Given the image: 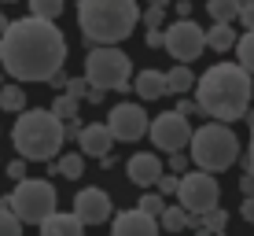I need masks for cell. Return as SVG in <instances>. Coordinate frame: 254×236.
<instances>
[{"label": "cell", "instance_id": "37", "mask_svg": "<svg viewBox=\"0 0 254 236\" xmlns=\"http://www.w3.org/2000/svg\"><path fill=\"white\" fill-rule=\"evenodd\" d=\"M243 192H247V196L254 192V170H247V173H243Z\"/></svg>", "mask_w": 254, "mask_h": 236}, {"label": "cell", "instance_id": "25", "mask_svg": "<svg viewBox=\"0 0 254 236\" xmlns=\"http://www.w3.org/2000/svg\"><path fill=\"white\" fill-rule=\"evenodd\" d=\"M0 107L4 111H22L26 107V89L22 85H4V89H0Z\"/></svg>", "mask_w": 254, "mask_h": 236}, {"label": "cell", "instance_id": "23", "mask_svg": "<svg viewBox=\"0 0 254 236\" xmlns=\"http://www.w3.org/2000/svg\"><path fill=\"white\" fill-rule=\"evenodd\" d=\"M206 11L214 22H232L240 11V0H206Z\"/></svg>", "mask_w": 254, "mask_h": 236}, {"label": "cell", "instance_id": "12", "mask_svg": "<svg viewBox=\"0 0 254 236\" xmlns=\"http://www.w3.org/2000/svg\"><path fill=\"white\" fill-rule=\"evenodd\" d=\"M74 214L81 225H103L111 222V196L103 188H81L74 196Z\"/></svg>", "mask_w": 254, "mask_h": 236}, {"label": "cell", "instance_id": "14", "mask_svg": "<svg viewBox=\"0 0 254 236\" xmlns=\"http://www.w3.org/2000/svg\"><path fill=\"white\" fill-rule=\"evenodd\" d=\"M111 229H115V236H155L159 233V218H151V214L140 211V207H133V211H122L111 222Z\"/></svg>", "mask_w": 254, "mask_h": 236}, {"label": "cell", "instance_id": "34", "mask_svg": "<svg viewBox=\"0 0 254 236\" xmlns=\"http://www.w3.org/2000/svg\"><path fill=\"white\" fill-rule=\"evenodd\" d=\"M147 48H162V30L159 26H147Z\"/></svg>", "mask_w": 254, "mask_h": 236}, {"label": "cell", "instance_id": "16", "mask_svg": "<svg viewBox=\"0 0 254 236\" xmlns=\"http://www.w3.org/2000/svg\"><path fill=\"white\" fill-rule=\"evenodd\" d=\"M81 229H85V225L77 222V214H74V211H70V214L52 211L45 222H41V233H45V236H81Z\"/></svg>", "mask_w": 254, "mask_h": 236}, {"label": "cell", "instance_id": "31", "mask_svg": "<svg viewBox=\"0 0 254 236\" xmlns=\"http://www.w3.org/2000/svg\"><path fill=\"white\" fill-rule=\"evenodd\" d=\"M236 19L243 22V30H254V0H240V11Z\"/></svg>", "mask_w": 254, "mask_h": 236}, {"label": "cell", "instance_id": "35", "mask_svg": "<svg viewBox=\"0 0 254 236\" xmlns=\"http://www.w3.org/2000/svg\"><path fill=\"white\" fill-rule=\"evenodd\" d=\"M240 214H243V218H247V222L254 225V192H251V196H247V199L240 203Z\"/></svg>", "mask_w": 254, "mask_h": 236}, {"label": "cell", "instance_id": "27", "mask_svg": "<svg viewBox=\"0 0 254 236\" xmlns=\"http://www.w3.org/2000/svg\"><path fill=\"white\" fill-rule=\"evenodd\" d=\"M66 7V0H30V15L37 19H59Z\"/></svg>", "mask_w": 254, "mask_h": 236}, {"label": "cell", "instance_id": "15", "mask_svg": "<svg viewBox=\"0 0 254 236\" xmlns=\"http://www.w3.org/2000/svg\"><path fill=\"white\" fill-rule=\"evenodd\" d=\"M159 173H162V162H159V155H151V152H136L133 159L126 162V177L133 181L136 188H155Z\"/></svg>", "mask_w": 254, "mask_h": 236}, {"label": "cell", "instance_id": "30", "mask_svg": "<svg viewBox=\"0 0 254 236\" xmlns=\"http://www.w3.org/2000/svg\"><path fill=\"white\" fill-rule=\"evenodd\" d=\"M155 192H159V196H173V192H177V173H159V181H155Z\"/></svg>", "mask_w": 254, "mask_h": 236}, {"label": "cell", "instance_id": "20", "mask_svg": "<svg viewBox=\"0 0 254 236\" xmlns=\"http://www.w3.org/2000/svg\"><path fill=\"white\" fill-rule=\"evenodd\" d=\"M85 173V155L81 152H70L59 162H52V177H63V181H77Z\"/></svg>", "mask_w": 254, "mask_h": 236}, {"label": "cell", "instance_id": "36", "mask_svg": "<svg viewBox=\"0 0 254 236\" xmlns=\"http://www.w3.org/2000/svg\"><path fill=\"white\" fill-rule=\"evenodd\" d=\"M177 111H181L185 118H191V115H199V103H191V100H181V103H177Z\"/></svg>", "mask_w": 254, "mask_h": 236}, {"label": "cell", "instance_id": "24", "mask_svg": "<svg viewBox=\"0 0 254 236\" xmlns=\"http://www.w3.org/2000/svg\"><path fill=\"white\" fill-rule=\"evenodd\" d=\"M195 225H199L203 233H225V225H229V214H225L221 207H210L206 214H199Z\"/></svg>", "mask_w": 254, "mask_h": 236}, {"label": "cell", "instance_id": "39", "mask_svg": "<svg viewBox=\"0 0 254 236\" xmlns=\"http://www.w3.org/2000/svg\"><path fill=\"white\" fill-rule=\"evenodd\" d=\"M251 170H254V126H251Z\"/></svg>", "mask_w": 254, "mask_h": 236}, {"label": "cell", "instance_id": "21", "mask_svg": "<svg viewBox=\"0 0 254 236\" xmlns=\"http://www.w3.org/2000/svg\"><path fill=\"white\" fill-rule=\"evenodd\" d=\"M206 45L214 48V52H232V45H236L232 22H214V26L206 30Z\"/></svg>", "mask_w": 254, "mask_h": 236}, {"label": "cell", "instance_id": "5", "mask_svg": "<svg viewBox=\"0 0 254 236\" xmlns=\"http://www.w3.org/2000/svg\"><path fill=\"white\" fill-rule=\"evenodd\" d=\"M188 148H191V162L199 170H210V173H221L240 159V141L225 122H206V126L191 129L188 137Z\"/></svg>", "mask_w": 254, "mask_h": 236}, {"label": "cell", "instance_id": "40", "mask_svg": "<svg viewBox=\"0 0 254 236\" xmlns=\"http://www.w3.org/2000/svg\"><path fill=\"white\" fill-rule=\"evenodd\" d=\"M151 4H155V7H170L173 0H151Z\"/></svg>", "mask_w": 254, "mask_h": 236}, {"label": "cell", "instance_id": "22", "mask_svg": "<svg viewBox=\"0 0 254 236\" xmlns=\"http://www.w3.org/2000/svg\"><path fill=\"white\" fill-rule=\"evenodd\" d=\"M188 225H191V214L185 207H162L159 211V229H166V233H185Z\"/></svg>", "mask_w": 254, "mask_h": 236}, {"label": "cell", "instance_id": "6", "mask_svg": "<svg viewBox=\"0 0 254 236\" xmlns=\"http://www.w3.org/2000/svg\"><path fill=\"white\" fill-rule=\"evenodd\" d=\"M129 78H133V59L126 52L111 48V45H100L85 56V81L96 85V89L111 92V89H126Z\"/></svg>", "mask_w": 254, "mask_h": 236}, {"label": "cell", "instance_id": "26", "mask_svg": "<svg viewBox=\"0 0 254 236\" xmlns=\"http://www.w3.org/2000/svg\"><path fill=\"white\" fill-rule=\"evenodd\" d=\"M232 48L240 52V67L254 74V30H247L243 37H236V45H232Z\"/></svg>", "mask_w": 254, "mask_h": 236}, {"label": "cell", "instance_id": "7", "mask_svg": "<svg viewBox=\"0 0 254 236\" xmlns=\"http://www.w3.org/2000/svg\"><path fill=\"white\" fill-rule=\"evenodd\" d=\"M7 207L15 211L19 222H30V225H41L45 218L56 211V185L52 181H15V192L7 199Z\"/></svg>", "mask_w": 254, "mask_h": 236}, {"label": "cell", "instance_id": "18", "mask_svg": "<svg viewBox=\"0 0 254 236\" xmlns=\"http://www.w3.org/2000/svg\"><path fill=\"white\" fill-rule=\"evenodd\" d=\"M133 85H136L140 100H162V96H166V78H162V71H140V74H133Z\"/></svg>", "mask_w": 254, "mask_h": 236}, {"label": "cell", "instance_id": "11", "mask_svg": "<svg viewBox=\"0 0 254 236\" xmlns=\"http://www.w3.org/2000/svg\"><path fill=\"white\" fill-rule=\"evenodd\" d=\"M107 129L115 141H126L133 144L140 137L147 133V111L140 107V103H118V107H111L107 115Z\"/></svg>", "mask_w": 254, "mask_h": 236}, {"label": "cell", "instance_id": "42", "mask_svg": "<svg viewBox=\"0 0 254 236\" xmlns=\"http://www.w3.org/2000/svg\"><path fill=\"white\" fill-rule=\"evenodd\" d=\"M0 4H19V0H0Z\"/></svg>", "mask_w": 254, "mask_h": 236}, {"label": "cell", "instance_id": "13", "mask_svg": "<svg viewBox=\"0 0 254 236\" xmlns=\"http://www.w3.org/2000/svg\"><path fill=\"white\" fill-rule=\"evenodd\" d=\"M74 141H77V148H81V155H92V159H100V155L111 152L115 137H111L107 122H92V126H77Z\"/></svg>", "mask_w": 254, "mask_h": 236}, {"label": "cell", "instance_id": "9", "mask_svg": "<svg viewBox=\"0 0 254 236\" xmlns=\"http://www.w3.org/2000/svg\"><path fill=\"white\" fill-rule=\"evenodd\" d=\"M162 48L170 52L177 63H191V59L206 48V30L185 15V19H177L170 30H162Z\"/></svg>", "mask_w": 254, "mask_h": 236}, {"label": "cell", "instance_id": "41", "mask_svg": "<svg viewBox=\"0 0 254 236\" xmlns=\"http://www.w3.org/2000/svg\"><path fill=\"white\" fill-rule=\"evenodd\" d=\"M4 26H7V19H4V7H0V33H4Z\"/></svg>", "mask_w": 254, "mask_h": 236}, {"label": "cell", "instance_id": "1", "mask_svg": "<svg viewBox=\"0 0 254 236\" xmlns=\"http://www.w3.org/2000/svg\"><path fill=\"white\" fill-rule=\"evenodd\" d=\"M66 63V41L56 19L26 15L4 26L0 33V67L15 81H48Z\"/></svg>", "mask_w": 254, "mask_h": 236}, {"label": "cell", "instance_id": "38", "mask_svg": "<svg viewBox=\"0 0 254 236\" xmlns=\"http://www.w3.org/2000/svg\"><path fill=\"white\" fill-rule=\"evenodd\" d=\"M185 15H191V4L188 0H177V19H185Z\"/></svg>", "mask_w": 254, "mask_h": 236}, {"label": "cell", "instance_id": "17", "mask_svg": "<svg viewBox=\"0 0 254 236\" xmlns=\"http://www.w3.org/2000/svg\"><path fill=\"white\" fill-rule=\"evenodd\" d=\"M48 111L63 122V137H74V133H77V100H74L70 92H59L56 103H52Z\"/></svg>", "mask_w": 254, "mask_h": 236}, {"label": "cell", "instance_id": "2", "mask_svg": "<svg viewBox=\"0 0 254 236\" xmlns=\"http://www.w3.org/2000/svg\"><path fill=\"white\" fill-rule=\"evenodd\" d=\"M199 111L217 122H236L251 111L254 100V74L243 71L240 63H214L203 78L191 85Z\"/></svg>", "mask_w": 254, "mask_h": 236}, {"label": "cell", "instance_id": "32", "mask_svg": "<svg viewBox=\"0 0 254 236\" xmlns=\"http://www.w3.org/2000/svg\"><path fill=\"white\" fill-rule=\"evenodd\" d=\"M7 177H11V181H22L26 177V159H22V155L15 162H7Z\"/></svg>", "mask_w": 254, "mask_h": 236}, {"label": "cell", "instance_id": "4", "mask_svg": "<svg viewBox=\"0 0 254 236\" xmlns=\"http://www.w3.org/2000/svg\"><path fill=\"white\" fill-rule=\"evenodd\" d=\"M19 122L11 129V144L19 148V155L26 162H52L59 152H63V122H59L52 111L33 107V111H19Z\"/></svg>", "mask_w": 254, "mask_h": 236}, {"label": "cell", "instance_id": "28", "mask_svg": "<svg viewBox=\"0 0 254 236\" xmlns=\"http://www.w3.org/2000/svg\"><path fill=\"white\" fill-rule=\"evenodd\" d=\"M19 233H22V222L15 218V211L4 199V203H0V236H19Z\"/></svg>", "mask_w": 254, "mask_h": 236}, {"label": "cell", "instance_id": "33", "mask_svg": "<svg viewBox=\"0 0 254 236\" xmlns=\"http://www.w3.org/2000/svg\"><path fill=\"white\" fill-rule=\"evenodd\" d=\"M162 11H166V7H147V11H144V26H162Z\"/></svg>", "mask_w": 254, "mask_h": 236}, {"label": "cell", "instance_id": "8", "mask_svg": "<svg viewBox=\"0 0 254 236\" xmlns=\"http://www.w3.org/2000/svg\"><path fill=\"white\" fill-rule=\"evenodd\" d=\"M173 196L181 199V207H185L191 218H199V214H206L210 207H217L221 188L210 177V170H195V173H181L177 177V192H173Z\"/></svg>", "mask_w": 254, "mask_h": 236}, {"label": "cell", "instance_id": "19", "mask_svg": "<svg viewBox=\"0 0 254 236\" xmlns=\"http://www.w3.org/2000/svg\"><path fill=\"white\" fill-rule=\"evenodd\" d=\"M166 78V96H185V92H191V85H195V74L188 71V63H177L173 71H166L162 74Z\"/></svg>", "mask_w": 254, "mask_h": 236}, {"label": "cell", "instance_id": "10", "mask_svg": "<svg viewBox=\"0 0 254 236\" xmlns=\"http://www.w3.org/2000/svg\"><path fill=\"white\" fill-rule=\"evenodd\" d=\"M147 129H151V144L162 148L166 155L188 148V137H191V126L181 111H162L155 122H147Z\"/></svg>", "mask_w": 254, "mask_h": 236}, {"label": "cell", "instance_id": "29", "mask_svg": "<svg viewBox=\"0 0 254 236\" xmlns=\"http://www.w3.org/2000/svg\"><path fill=\"white\" fill-rule=\"evenodd\" d=\"M140 211L144 214H151V218H159V211L166 207V196H159V192H151V188H144V196H140Z\"/></svg>", "mask_w": 254, "mask_h": 236}, {"label": "cell", "instance_id": "3", "mask_svg": "<svg viewBox=\"0 0 254 236\" xmlns=\"http://www.w3.org/2000/svg\"><path fill=\"white\" fill-rule=\"evenodd\" d=\"M140 19L136 0H81L77 4V26L89 45H118L133 33Z\"/></svg>", "mask_w": 254, "mask_h": 236}]
</instances>
